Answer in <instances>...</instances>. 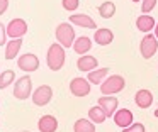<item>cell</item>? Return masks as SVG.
Instances as JSON below:
<instances>
[{
    "mask_svg": "<svg viewBox=\"0 0 158 132\" xmlns=\"http://www.w3.org/2000/svg\"><path fill=\"white\" fill-rule=\"evenodd\" d=\"M65 47L61 46L60 42H55L49 46L48 49V56H46V63H48L49 70L51 71H60L65 64Z\"/></svg>",
    "mask_w": 158,
    "mask_h": 132,
    "instance_id": "1",
    "label": "cell"
},
{
    "mask_svg": "<svg viewBox=\"0 0 158 132\" xmlns=\"http://www.w3.org/2000/svg\"><path fill=\"white\" fill-rule=\"evenodd\" d=\"M56 39L63 47H72L75 42V29L70 22H61L56 27Z\"/></svg>",
    "mask_w": 158,
    "mask_h": 132,
    "instance_id": "2",
    "label": "cell"
},
{
    "mask_svg": "<svg viewBox=\"0 0 158 132\" xmlns=\"http://www.w3.org/2000/svg\"><path fill=\"white\" fill-rule=\"evenodd\" d=\"M124 86H126V80L121 74H112L104 80V83L100 85V91H102V95H116L123 91Z\"/></svg>",
    "mask_w": 158,
    "mask_h": 132,
    "instance_id": "3",
    "label": "cell"
},
{
    "mask_svg": "<svg viewBox=\"0 0 158 132\" xmlns=\"http://www.w3.org/2000/svg\"><path fill=\"white\" fill-rule=\"evenodd\" d=\"M32 91V80L31 76L24 74V76L17 78V81L14 83V97L17 100H27L31 97Z\"/></svg>",
    "mask_w": 158,
    "mask_h": 132,
    "instance_id": "4",
    "label": "cell"
},
{
    "mask_svg": "<svg viewBox=\"0 0 158 132\" xmlns=\"http://www.w3.org/2000/svg\"><path fill=\"white\" fill-rule=\"evenodd\" d=\"M139 51H141V56H143L144 59L153 58L158 51V39L153 34H146L139 42Z\"/></svg>",
    "mask_w": 158,
    "mask_h": 132,
    "instance_id": "5",
    "label": "cell"
},
{
    "mask_svg": "<svg viewBox=\"0 0 158 132\" xmlns=\"http://www.w3.org/2000/svg\"><path fill=\"white\" fill-rule=\"evenodd\" d=\"M51 98H53V88L49 86V85H41V86H38L32 91V102H34V105H38V107L48 105L49 102H51Z\"/></svg>",
    "mask_w": 158,
    "mask_h": 132,
    "instance_id": "6",
    "label": "cell"
},
{
    "mask_svg": "<svg viewBox=\"0 0 158 132\" xmlns=\"http://www.w3.org/2000/svg\"><path fill=\"white\" fill-rule=\"evenodd\" d=\"M27 32V22L24 19H12L7 24V36L12 39H22Z\"/></svg>",
    "mask_w": 158,
    "mask_h": 132,
    "instance_id": "7",
    "label": "cell"
},
{
    "mask_svg": "<svg viewBox=\"0 0 158 132\" xmlns=\"http://www.w3.org/2000/svg\"><path fill=\"white\" fill-rule=\"evenodd\" d=\"M17 64H19V68H21L22 71L32 73V71H36L39 68V58L36 56V54H32V53H26L17 59Z\"/></svg>",
    "mask_w": 158,
    "mask_h": 132,
    "instance_id": "8",
    "label": "cell"
},
{
    "mask_svg": "<svg viewBox=\"0 0 158 132\" xmlns=\"http://www.w3.org/2000/svg\"><path fill=\"white\" fill-rule=\"evenodd\" d=\"M97 105L102 108L104 114H106L107 117H112V115L117 112V105H119V100H117L114 95H102V97L99 98V102H97Z\"/></svg>",
    "mask_w": 158,
    "mask_h": 132,
    "instance_id": "9",
    "label": "cell"
},
{
    "mask_svg": "<svg viewBox=\"0 0 158 132\" xmlns=\"http://www.w3.org/2000/svg\"><path fill=\"white\" fill-rule=\"evenodd\" d=\"M70 91L75 97H87L90 93V81L85 78H73L70 81Z\"/></svg>",
    "mask_w": 158,
    "mask_h": 132,
    "instance_id": "10",
    "label": "cell"
},
{
    "mask_svg": "<svg viewBox=\"0 0 158 132\" xmlns=\"http://www.w3.org/2000/svg\"><path fill=\"white\" fill-rule=\"evenodd\" d=\"M133 112L127 110V108H121V110H117L116 114H114V124L117 125V127L121 129H126L129 127V125H133Z\"/></svg>",
    "mask_w": 158,
    "mask_h": 132,
    "instance_id": "11",
    "label": "cell"
},
{
    "mask_svg": "<svg viewBox=\"0 0 158 132\" xmlns=\"http://www.w3.org/2000/svg\"><path fill=\"white\" fill-rule=\"evenodd\" d=\"M97 66H99L97 58L90 56V54H83V56H80L78 61H77V68H78L80 71H85V73H90V71L97 70Z\"/></svg>",
    "mask_w": 158,
    "mask_h": 132,
    "instance_id": "12",
    "label": "cell"
},
{
    "mask_svg": "<svg viewBox=\"0 0 158 132\" xmlns=\"http://www.w3.org/2000/svg\"><path fill=\"white\" fill-rule=\"evenodd\" d=\"M39 132H56L58 129V118L53 115H43L38 122Z\"/></svg>",
    "mask_w": 158,
    "mask_h": 132,
    "instance_id": "13",
    "label": "cell"
},
{
    "mask_svg": "<svg viewBox=\"0 0 158 132\" xmlns=\"http://www.w3.org/2000/svg\"><path fill=\"white\" fill-rule=\"evenodd\" d=\"M70 24H77V26L87 27V29H97L95 20L90 15H85V14H73V15H70Z\"/></svg>",
    "mask_w": 158,
    "mask_h": 132,
    "instance_id": "14",
    "label": "cell"
},
{
    "mask_svg": "<svg viewBox=\"0 0 158 132\" xmlns=\"http://www.w3.org/2000/svg\"><path fill=\"white\" fill-rule=\"evenodd\" d=\"M94 41H95L99 46H109L114 41V32L110 29H95V34H94Z\"/></svg>",
    "mask_w": 158,
    "mask_h": 132,
    "instance_id": "15",
    "label": "cell"
},
{
    "mask_svg": "<svg viewBox=\"0 0 158 132\" xmlns=\"http://www.w3.org/2000/svg\"><path fill=\"white\" fill-rule=\"evenodd\" d=\"M134 102H136V105L139 108H148L153 103V93H151L150 90H146V88L138 90L136 95H134Z\"/></svg>",
    "mask_w": 158,
    "mask_h": 132,
    "instance_id": "16",
    "label": "cell"
},
{
    "mask_svg": "<svg viewBox=\"0 0 158 132\" xmlns=\"http://www.w3.org/2000/svg\"><path fill=\"white\" fill-rule=\"evenodd\" d=\"M90 49H92V41H90V37H87V36L77 37L75 42H73V51H75L77 54H80V56L87 54Z\"/></svg>",
    "mask_w": 158,
    "mask_h": 132,
    "instance_id": "17",
    "label": "cell"
},
{
    "mask_svg": "<svg viewBox=\"0 0 158 132\" xmlns=\"http://www.w3.org/2000/svg\"><path fill=\"white\" fill-rule=\"evenodd\" d=\"M156 26V22H155V19L151 15H148V14H143V15H139L136 19V27L141 30V32H150V30H153V27Z\"/></svg>",
    "mask_w": 158,
    "mask_h": 132,
    "instance_id": "18",
    "label": "cell"
},
{
    "mask_svg": "<svg viewBox=\"0 0 158 132\" xmlns=\"http://www.w3.org/2000/svg\"><path fill=\"white\" fill-rule=\"evenodd\" d=\"M22 46V39H12L5 44V59H15L17 58V53L21 51Z\"/></svg>",
    "mask_w": 158,
    "mask_h": 132,
    "instance_id": "19",
    "label": "cell"
},
{
    "mask_svg": "<svg viewBox=\"0 0 158 132\" xmlns=\"http://www.w3.org/2000/svg\"><path fill=\"white\" fill-rule=\"evenodd\" d=\"M109 73V68H99V70H94L89 73L87 80L90 81V85H102L104 83V78L107 76Z\"/></svg>",
    "mask_w": 158,
    "mask_h": 132,
    "instance_id": "20",
    "label": "cell"
},
{
    "mask_svg": "<svg viewBox=\"0 0 158 132\" xmlns=\"http://www.w3.org/2000/svg\"><path fill=\"white\" fill-rule=\"evenodd\" d=\"M73 132H95V124L89 118H78L73 125Z\"/></svg>",
    "mask_w": 158,
    "mask_h": 132,
    "instance_id": "21",
    "label": "cell"
},
{
    "mask_svg": "<svg viewBox=\"0 0 158 132\" xmlns=\"http://www.w3.org/2000/svg\"><path fill=\"white\" fill-rule=\"evenodd\" d=\"M89 118L94 122V124H102V122H106L107 115L104 114V110L99 107V105H95V107H92L89 110Z\"/></svg>",
    "mask_w": 158,
    "mask_h": 132,
    "instance_id": "22",
    "label": "cell"
},
{
    "mask_svg": "<svg viewBox=\"0 0 158 132\" xmlns=\"http://www.w3.org/2000/svg\"><path fill=\"white\" fill-rule=\"evenodd\" d=\"M114 14H116V5L112 2H104L99 5V15L102 19H110L114 17Z\"/></svg>",
    "mask_w": 158,
    "mask_h": 132,
    "instance_id": "23",
    "label": "cell"
},
{
    "mask_svg": "<svg viewBox=\"0 0 158 132\" xmlns=\"http://www.w3.org/2000/svg\"><path fill=\"white\" fill-rule=\"evenodd\" d=\"M15 80V73L12 70H5L4 73H0V90H5L9 85H12Z\"/></svg>",
    "mask_w": 158,
    "mask_h": 132,
    "instance_id": "24",
    "label": "cell"
},
{
    "mask_svg": "<svg viewBox=\"0 0 158 132\" xmlns=\"http://www.w3.org/2000/svg\"><path fill=\"white\" fill-rule=\"evenodd\" d=\"M61 5L65 10H70V12H73V10L78 9L80 5V0H61Z\"/></svg>",
    "mask_w": 158,
    "mask_h": 132,
    "instance_id": "25",
    "label": "cell"
},
{
    "mask_svg": "<svg viewBox=\"0 0 158 132\" xmlns=\"http://www.w3.org/2000/svg\"><path fill=\"white\" fill-rule=\"evenodd\" d=\"M155 5H156V0H143V3H141V12L143 14L151 12L155 9Z\"/></svg>",
    "mask_w": 158,
    "mask_h": 132,
    "instance_id": "26",
    "label": "cell"
},
{
    "mask_svg": "<svg viewBox=\"0 0 158 132\" xmlns=\"http://www.w3.org/2000/svg\"><path fill=\"white\" fill-rule=\"evenodd\" d=\"M7 27H4V24L0 22V46H5L9 42L7 41Z\"/></svg>",
    "mask_w": 158,
    "mask_h": 132,
    "instance_id": "27",
    "label": "cell"
},
{
    "mask_svg": "<svg viewBox=\"0 0 158 132\" xmlns=\"http://www.w3.org/2000/svg\"><path fill=\"white\" fill-rule=\"evenodd\" d=\"M123 132H144V125L143 124H133L129 127H126Z\"/></svg>",
    "mask_w": 158,
    "mask_h": 132,
    "instance_id": "28",
    "label": "cell"
},
{
    "mask_svg": "<svg viewBox=\"0 0 158 132\" xmlns=\"http://www.w3.org/2000/svg\"><path fill=\"white\" fill-rule=\"evenodd\" d=\"M9 9V0H0V15H4Z\"/></svg>",
    "mask_w": 158,
    "mask_h": 132,
    "instance_id": "29",
    "label": "cell"
},
{
    "mask_svg": "<svg viewBox=\"0 0 158 132\" xmlns=\"http://www.w3.org/2000/svg\"><path fill=\"white\" fill-rule=\"evenodd\" d=\"M155 37L158 39V22H156V26H155Z\"/></svg>",
    "mask_w": 158,
    "mask_h": 132,
    "instance_id": "30",
    "label": "cell"
},
{
    "mask_svg": "<svg viewBox=\"0 0 158 132\" xmlns=\"http://www.w3.org/2000/svg\"><path fill=\"white\" fill-rule=\"evenodd\" d=\"M155 117H158V108H156V110H155Z\"/></svg>",
    "mask_w": 158,
    "mask_h": 132,
    "instance_id": "31",
    "label": "cell"
},
{
    "mask_svg": "<svg viewBox=\"0 0 158 132\" xmlns=\"http://www.w3.org/2000/svg\"><path fill=\"white\" fill-rule=\"evenodd\" d=\"M131 2H139V0H131Z\"/></svg>",
    "mask_w": 158,
    "mask_h": 132,
    "instance_id": "32",
    "label": "cell"
},
{
    "mask_svg": "<svg viewBox=\"0 0 158 132\" xmlns=\"http://www.w3.org/2000/svg\"><path fill=\"white\" fill-rule=\"evenodd\" d=\"M22 132H29V130H22Z\"/></svg>",
    "mask_w": 158,
    "mask_h": 132,
    "instance_id": "33",
    "label": "cell"
},
{
    "mask_svg": "<svg viewBox=\"0 0 158 132\" xmlns=\"http://www.w3.org/2000/svg\"><path fill=\"white\" fill-rule=\"evenodd\" d=\"M0 118H2V117H0Z\"/></svg>",
    "mask_w": 158,
    "mask_h": 132,
    "instance_id": "34",
    "label": "cell"
}]
</instances>
